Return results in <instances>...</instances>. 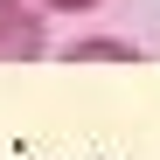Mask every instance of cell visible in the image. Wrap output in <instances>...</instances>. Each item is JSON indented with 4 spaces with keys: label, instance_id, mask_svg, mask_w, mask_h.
<instances>
[{
    "label": "cell",
    "instance_id": "6da1fadb",
    "mask_svg": "<svg viewBox=\"0 0 160 160\" xmlns=\"http://www.w3.org/2000/svg\"><path fill=\"white\" fill-rule=\"evenodd\" d=\"M49 56V14L35 0H0V63H35Z\"/></svg>",
    "mask_w": 160,
    "mask_h": 160
},
{
    "label": "cell",
    "instance_id": "7a4b0ae2",
    "mask_svg": "<svg viewBox=\"0 0 160 160\" xmlns=\"http://www.w3.org/2000/svg\"><path fill=\"white\" fill-rule=\"evenodd\" d=\"M63 56H70V63H139L146 49L125 42V35H84V42H70Z\"/></svg>",
    "mask_w": 160,
    "mask_h": 160
},
{
    "label": "cell",
    "instance_id": "3957f363",
    "mask_svg": "<svg viewBox=\"0 0 160 160\" xmlns=\"http://www.w3.org/2000/svg\"><path fill=\"white\" fill-rule=\"evenodd\" d=\"M35 7L56 21V14H91V7H104V0H35Z\"/></svg>",
    "mask_w": 160,
    "mask_h": 160
}]
</instances>
